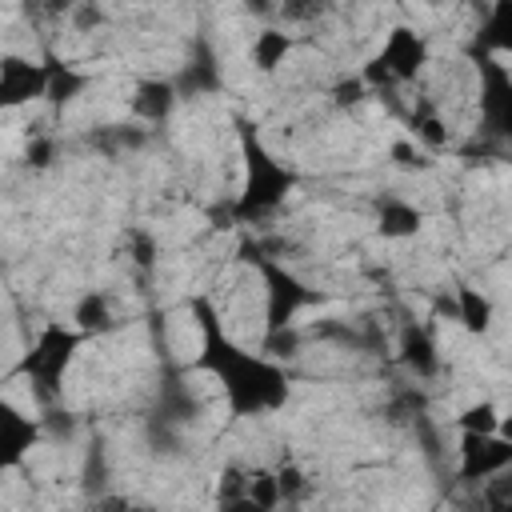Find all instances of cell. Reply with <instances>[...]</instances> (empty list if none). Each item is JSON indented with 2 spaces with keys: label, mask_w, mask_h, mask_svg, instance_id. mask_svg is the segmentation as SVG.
I'll list each match as a JSON object with an SVG mask.
<instances>
[{
  "label": "cell",
  "mask_w": 512,
  "mask_h": 512,
  "mask_svg": "<svg viewBox=\"0 0 512 512\" xmlns=\"http://www.w3.org/2000/svg\"><path fill=\"white\" fill-rule=\"evenodd\" d=\"M80 340H84V332L76 328H64V324H44L40 328V336H36V344H32V352H28V360H24V368H28V376H36L40 380V388H56V380L64 376V368H68V360H72V352L80 348Z\"/></svg>",
  "instance_id": "obj_2"
},
{
  "label": "cell",
  "mask_w": 512,
  "mask_h": 512,
  "mask_svg": "<svg viewBox=\"0 0 512 512\" xmlns=\"http://www.w3.org/2000/svg\"><path fill=\"white\" fill-rule=\"evenodd\" d=\"M376 56L388 64L396 84H412L424 72V64H428V40L416 28H408V24H396V28H388V36H384Z\"/></svg>",
  "instance_id": "obj_5"
},
{
  "label": "cell",
  "mask_w": 512,
  "mask_h": 512,
  "mask_svg": "<svg viewBox=\"0 0 512 512\" xmlns=\"http://www.w3.org/2000/svg\"><path fill=\"white\" fill-rule=\"evenodd\" d=\"M420 224H424V212L420 208H412L404 200H384V208H380V236L408 240V236L420 232Z\"/></svg>",
  "instance_id": "obj_9"
},
{
  "label": "cell",
  "mask_w": 512,
  "mask_h": 512,
  "mask_svg": "<svg viewBox=\"0 0 512 512\" xmlns=\"http://www.w3.org/2000/svg\"><path fill=\"white\" fill-rule=\"evenodd\" d=\"M32 100H48V64L24 60V56H4L0 64V104L4 108H24Z\"/></svg>",
  "instance_id": "obj_4"
},
{
  "label": "cell",
  "mask_w": 512,
  "mask_h": 512,
  "mask_svg": "<svg viewBox=\"0 0 512 512\" xmlns=\"http://www.w3.org/2000/svg\"><path fill=\"white\" fill-rule=\"evenodd\" d=\"M276 504H284V492H280V480H276V472H268V468H256V472H248V492H244V508H276Z\"/></svg>",
  "instance_id": "obj_13"
},
{
  "label": "cell",
  "mask_w": 512,
  "mask_h": 512,
  "mask_svg": "<svg viewBox=\"0 0 512 512\" xmlns=\"http://www.w3.org/2000/svg\"><path fill=\"white\" fill-rule=\"evenodd\" d=\"M512 468V440L460 432V480H492Z\"/></svg>",
  "instance_id": "obj_3"
},
{
  "label": "cell",
  "mask_w": 512,
  "mask_h": 512,
  "mask_svg": "<svg viewBox=\"0 0 512 512\" xmlns=\"http://www.w3.org/2000/svg\"><path fill=\"white\" fill-rule=\"evenodd\" d=\"M276 480H280V492H284V500H300L304 492H308V476L300 472V464H280L276 468Z\"/></svg>",
  "instance_id": "obj_19"
},
{
  "label": "cell",
  "mask_w": 512,
  "mask_h": 512,
  "mask_svg": "<svg viewBox=\"0 0 512 512\" xmlns=\"http://www.w3.org/2000/svg\"><path fill=\"white\" fill-rule=\"evenodd\" d=\"M76 328L88 336V332H108L112 328V304L104 292H88L80 304H76Z\"/></svg>",
  "instance_id": "obj_12"
},
{
  "label": "cell",
  "mask_w": 512,
  "mask_h": 512,
  "mask_svg": "<svg viewBox=\"0 0 512 512\" xmlns=\"http://www.w3.org/2000/svg\"><path fill=\"white\" fill-rule=\"evenodd\" d=\"M492 316H496V308H492V300L480 288H472V284H460L456 288V320H460L464 332L484 336L492 328Z\"/></svg>",
  "instance_id": "obj_8"
},
{
  "label": "cell",
  "mask_w": 512,
  "mask_h": 512,
  "mask_svg": "<svg viewBox=\"0 0 512 512\" xmlns=\"http://www.w3.org/2000/svg\"><path fill=\"white\" fill-rule=\"evenodd\" d=\"M36 420H28L24 412H16L12 404H4L0 408V464L4 468H16L28 452H32V444H36Z\"/></svg>",
  "instance_id": "obj_6"
},
{
  "label": "cell",
  "mask_w": 512,
  "mask_h": 512,
  "mask_svg": "<svg viewBox=\"0 0 512 512\" xmlns=\"http://www.w3.org/2000/svg\"><path fill=\"white\" fill-rule=\"evenodd\" d=\"M412 140H416L424 152H440V148H448L452 128H448L436 112H420V116L412 120Z\"/></svg>",
  "instance_id": "obj_15"
},
{
  "label": "cell",
  "mask_w": 512,
  "mask_h": 512,
  "mask_svg": "<svg viewBox=\"0 0 512 512\" xmlns=\"http://www.w3.org/2000/svg\"><path fill=\"white\" fill-rule=\"evenodd\" d=\"M496 436L512 440V412H508V416H500V428H496Z\"/></svg>",
  "instance_id": "obj_23"
},
{
  "label": "cell",
  "mask_w": 512,
  "mask_h": 512,
  "mask_svg": "<svg viewBox=\"0 0 512 512\" xmlns=\"http://www.w3.org/2000/svg\"><path fill=\"white\" fill-rule=\"evenodd\" d=\"M28 164L48 168V164H52V144H48V140H32V144H28Z\"/></svg>",
  "instance_id": "obj_21"
},
{
  "label": "cell",
  "mask_w": 512,
  "mask_h": 512,
  "mask_svg": "<svg viewBox=\"0 0 512 512\" xmlns=\"http://www.w3.org/2000/svg\"><path fill=\"white\" fill-rule=\"evenodd\" d=\"M292 56V36L284 32V28H276V24H268V28H260L256 36H252V48H248V60L256 64V72H264V76H272L284 60Z\"/></svg>",
  "instance_id": "obj_7"
},
{
  "label": "cell",
  "mask_w": 512,
  "mask_h": 512,
  "mask_svg": "<svg viewBox=\"0 0 512 512\" xmlns=\"http://www.w3.org/2000/svg\"><path fill=\"white\" fill-rule=\"evenodd\" d=\"M364 92H368V84L360 80V76H348V80H340L336 84V108H348V104H360L364 100Z\"/></svg>",
  "instance_id": "obj_20"
},
{
  "label": "cell",
  "mask_w": 512,
  "mask_h": 512,
  "mask_svg": "<svg viewBox=\"0 0 512 512\" xmlns=\"http://www.w3.org/2000/svg\"><path fill=\"white\" fill-rule=\"evenodd\" d=\"M400 356H404V364H408L416 376H436V368H440V352H436V344H432V336H428L424 328H408V332H404Z\"/></svg>",
  "instance_id": "obj_10"
},
{
  "label": "cell",
  "mask_w": 512,
  "mask_h": 512,
  "mask_svg": "<svg viewBox=\"0 0 512 512\" xmlns=\"http://www.w3.org/2000/svg\"><path fill=\"white\" fill-rule=\"evenodd\" d=\"M244 152H248V176H244V196H240V212H268V208H276L280 200H284V192H288V184H292V176L260 148V144H244Z\"/></svg>",
  "instance_id": "obj_1"
},
{
  "label": "cell",
  "mask_w": 512,
  "mask_h": 512,
  "mask_svg": "<svg viewBox=\"0 0 512 512\" xmlns=\"http://www.w3.org/2000/svg\"><path fill=\"white\" fill-rule=\"evenodd\" d=\"M40 8H44L48 16H72V12L80 8V0H40Z\"/></svg>",
  "instance_id": "obj_22"
},
{
  "label": "cell",
  "mask_w": 512,
  "mask_h": 512,
  "mask_svg": "<svg viewBox=\"0 0 512 512\" xmlns=\"http://www.w3.org/2000/svg\"><path fill=\"white\" fill-rule=\"evenodd\" d=\"M488 44L500 48V52H512V0H496L492 12H488Z\"/></svg>",
  "instance_id": "obj_16"
},
{
  "label": "cell",
  "mask_w": 512,
  "mask_h": 512,
  "mask_svg": "<svg viewBox=\"0 0 512 512\" xmlns=\"http://www.w3.org/2000/svg\"><path fill=\"white\" fill-rule=\"evenodd\" d=\"M80 76L76 72H68V68H52L48 64V100L52 104H64V100H72V92H80Z\"/></svg>",
  "instance_id": "obj_18"
},
{
  "label": "cell",
  "mask_w": 512,
  "mask_h": 512,
  "mask_svg": "<svg viewBox=\"0 0 512 512\" xmlns=\"http://www.w3.org/2000/svg\"><path fill=\"white\" fill-rule=\"evenodd\" d=\"M500 416H504V412H500L492 400H476V404H468V408L456 416V428H460V432H476V436H496Z\"/></svg>",
  "instance_id": "obj_14"
},
{
  "label": "cell",
  "mask_w": 512,
  "mask_h": 512,
  "mask_svg": "<svg viewBox=\"0 0 512 512\" xmlns=\"http://www.w3.org/2000/svg\"><path fill=\"white\" fill-rule=\"evenodd\" d=\"M172 104H176V92H172V84H164V80H148V84H140L136 96H132V112H136L140 120H160V116H168Z\"/></svg>",
  "instance_id": "obj_11"
},
{
  "label": "cell",
  "mask_w": 512,
  "mask_h": 512,
  "mask_svg": "<svg viewBox=\"0 0 512 512\" xmlns=\"http://www.w3.org/2000/svg\"><path fill=\"white\" fill-rule=\"evenodd\" d=\"M388 156H392V164H396L400 172H424V168L432 164V160H428L432 152H424V148H420L412 136H408V140H392Z\"/></svg>",
  "instance_id": "obj_17"
}]
</instances>
